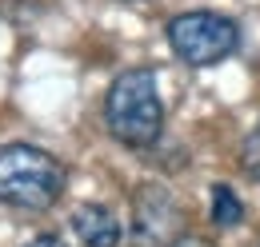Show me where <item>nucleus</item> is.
Listing matches in <instances>:
<instances>
[{"mask_svg": "<svg viewBox=\"0 0 260 247\" xmlns=\"http://www.w3.org/2000/svg\"><path fill=\"white\" fill-rule=\"evenodd\" d=\"M68 168L36 144L0 148V203L20 212H48L64 199Z\"/></svg>", "mask_w": 260, "mask_h": 247, "instance_id": "obj_2", "label": "nucleus"}, {"mask_svg": "<svg viewBox=\"0 0 260 247\" xmlns=\"http://www.w3.org/2000/svg\"><path fill=\"white\" fill-rule=\"evenodd\" d=\"M24 247H68V243L60 239V235H56V231H40V235H32V239H28Z\"/></svg>", "mask_w": 260, "mask_h": 247, "instance_id": "obj_8", "label": "nucleus"}, {"mask_svg": "<svg viewBox=\"0 0 260 247\" xmlns=\"http://www.w3.org/2000/svg\"><path fill=\"white\" fill-rule=\"evenodd\" d=\"M240 168L248 180H260V124L248 132V140L240 144Z\"/></svg>", "mask_w": 260, "mask_h": 247, "instance_id": "obj_7", "label": "nucleus"}, {"mask_svg": "<svg viewBox=\"0 0 260 247\" xmlns=\"http://www.w3.org/2000/svg\"><path fill=\"white\" fill-rule=\"evenodd\" d=\"M104 124L116 144L136 148V152H144L160 140L164 104L152 68H128L112 80V88L104 96Z\"/></svg>", "mask_w": 260, "mask_h": 247, "instance_id": "obj_1", "label": "nucleus"}, {"mask_svg": "<svg viewBox=\"0 0 260 247\" xmlns=\"http://www.w3.org/2000/svg\"><path fill=\"white\" fill-rule=\"evenodd\" d=\"M168 44L172 52L192 68H208V64L228 60L240 48V24L232 16L196 8V12H180L168 20Z\"/></svg>", "mask_w": 260, "mask_h": 247, "instance_id": "obj_3", "label": "nucleus"}, {"mask_svg": "<svg viewBox=\"0 0 260 247\" xmlns=\"http://www.w3.org/2000/svg\"><path fill=\"white\" fill-rule=\"evenodd\" d=\"M184 235V212L164 184H140L132 191L128 239L132 247H176Z\"/></svg>", "mask_w": 260, "mask_h": 247, "instance_id": "obj_4", "label": "nucleus"}, {"mask_svg": "<svg viewBox=\"0 0 260 247\" xmlns=\"http://www.w3.org/2000/svg\"><path fill=\"white\" fill-rule=\"evenodd\" d=\"M72 231L84 247H116L120 243V219L104 203H80L72 212Z\"/></svg>", "mask_w": 260, "mask_h": 247, "instance_id": "obj_5", "label": "nucleus"}, {"mask_svg": "<svg viewBox=\"0 0 260 247\" xmlns=\"http://www.w3.org/2000/svg\"><path fill=\"white\" fill-rule=\"evenodd\" d=\"M176 247H216V243H212V239H204V235H188V231H184V235L176 239Z\"/></svg>", "mask_w": 260, "mask_h": 247, "instance_id": "obj_9", "label": "nucleus"}, {"mask_svg": "<svg viewBox=\"0 0 260 247\" xmlns=\"http://www.w3.org/2000/svg\"><path fill=\"white\" fill-rule=\"evenodd\" d=\"M212 223H216V227H236V223H244V203H240V195H236L228 184L212 187Z\"/></svg>", "mask_w": 260, "mask_h": 247, "instance_id": "obj_6", "label": "nucleus"}]
</instances>
